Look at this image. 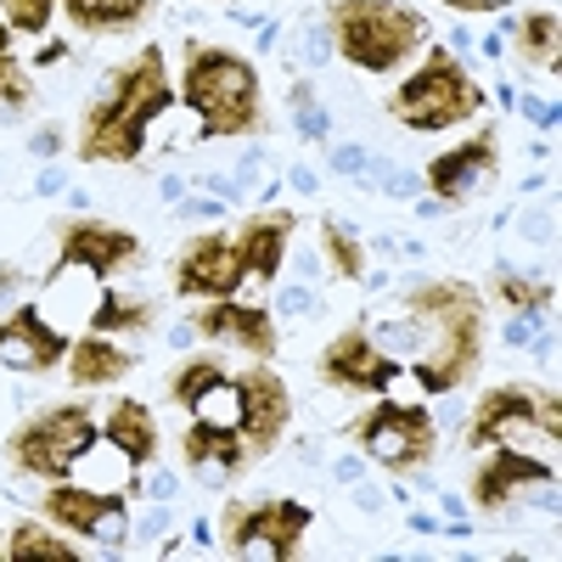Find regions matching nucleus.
<instances>
[{"mask_svg": "<svg viewBox=\"0 0 562 562\" xmlns=\"http://www.w3.org/2000/svg\"><path fill=\"white\" fill-rule=\"evenodd\" d=\"M175 108V85H169V57L164 45H140V52L108 74L97 90V102L85 108L79 124V158L85 164H135L147 147V130Z\"/></svg>", "mask_w": 562, "mask_h": 562, "instance_id": "f257e3e1", "label": "nucleus"}, {"mask_svg": "<svg viewBox=\"0 0 562 562\" xmlns=\"http://www.w3.org/2000/svg\"><path fill=\"white\" fill-rule=\"evenodd\" d=\"M326 34L333 52L360 74H400L422 45H428V18L405 0H333L326 7Z\"/></svg>", "mask_w": 562, "mask_h": 562, "instance_id": "f03ea898", "label": "nucleus"}, {"mask_svg": "<svg viewBox=\"0 0 562 562\" xmlns=\"http://www.w3.org/2000/svg\"><path fill=\"white\" fill-rule=\"evenodd\" d=\"M180 102L198 113V140L248 135L259 124V74L237 52L192 45L186 68H180Z\"/></svg>", "mask_w": 562, "mask_h": 562, "instance_id": "7ed1b4c3", "label": "nucleus"}, {"mask_svg": "<svg viewBox=\"0 0 562 562\" xmlns=\"http://www.w3.org/2000/svg\"><path fill=\"white\" fill-rule=\"evenodd\" d=\"M389 113L405 130H456V124L484 113V85L467 74L445 45H428V57H422L405 74V85L389 97Z\"/></svg>", "mask_w": 562, "mask_h": 562, "instance_id": "20e7f679", "label": "nucleus"}, {"mask_svg": "<svg viewBox=\"0 0 562 562\" xmlns=\"http://www.w3.org/2000/svg\"><path fill=\"white\" fill-rule=\"evenodd\" d=\"M102 439L97 428V416H90V405H45L34 411L29 422H18L12 439H7V461L18 467V473L29 479H68L74 473V461Z\"/></svg>", "mask_w": 562, "mask_h": 562, "instance_id": "39448f33", "label": "nucleus"}, {"mask_svg": "<svg viewBox=\"0 0 562 562\" xmlns=\"http://www.w3.org/2000/svg\"><path fill=\"white\" fill-rule=\"evenodd\" d=\"M310 524H315V512H310L304 501L270 495V501H225L220 535H225V551H231V557L293 562V557H299V540L310 535Z\"/></svg>", "mask_w": 562, "mask_h": 562, "instance_id": "423d86ee", "label": "nucleus"}, {"mask_svg": "<svg viewBox=\"0 0 562 562\" xmlns=\"http://www.w3.org/2000/svg\"><path fill=\"white\" fill-rule=\"evenodd\" d=\"M355 445L389 467V473H422L439 450V428L428 405H400V400H378L366 411V422H355Z\"/></svg>", "mask_w": 562, "mask_h": 562, "instance_id": "0eeeda50", "label": "nucleus"}, {"mask_svg": "<svg viewBox=\"0 0 562 562\" xmlns=\"http://www.w3.org/2000/svg\"><path fill=\"white\" fill-rule=\"evenodd\" d=\"M45 501V518L68 535H85V540H102L108 551H119L130 540V501L124 490H90V484H74V479H57Z\"/></svg>", "mask_w": 562, "mask_h": 562, "instance_id": "6e6552de", "label": "nucleus"}, {"mask_svg": "<svg viewBox=\"0 0 562 562\" xmlns=\"http://www.w3.org/2000/svg\"><path fill=\"white\" fill-rule=\"evenodd\" d=\"M321 378L344 394H389L405 378V366L394 355H383L366 326H344V333L321 349Z\"/></svg>", "mask_w": 562, "mask_h": 562, "instance_id": "1a4fd4ad", "label": "nucleus"}, {"mask_svg": "<svg viewBox=\"0 0 562 562\" xmlns=\"http://www.w3.org/2000/svg\"><path fill=\"white\" fill-rule=\"evenodd\" d=\"M243 281H248V270L237 259V237H225V231H198L175 254V293L180 299H237Z\"/></svg>", "mask_w": 562, "mask_h": 562, "instance_id": "9d476101", "label": "nucleus"}, {"mask_svg": "<svg viewBox=\"0 0 562 562\" xmlns=\"http://www.w3.org/2000/svg\"><path fill=\"white\" fill-rule=\"evenodd\" d=\"M237 394H243V422H237V434H243L248 456L276 450L281 434H288V422H293V394H288V383L276 378V366H270V360L243 366V371H237Z\"/></svg>", "mask_w": 562, "mask_h": 562, "instance_id": "9b49d317", "label": "nucleus"}, {"mask_svg": "<svg viewBox=\"0 0 562 562\" xmlns=\"http://www.w3.org/2000/svg\"><path fill=\"white\" fill-rule=\"evenodd\" d=\"M140 259V237L119 231L108 220H63V243H57V270H79V276H119L124 265Z\"/></svg>", "mask_w": 562, "mask_h": 562, "instance_id": "f8f14e48", "label": "nucleus"}, {"mask_svg": "<svg viewBox=\"0 0 562 562\" xmlns=\"http://www.w3.org/2000/svg\"><path fill=\"white\" fill-rule=\"evenodd\" d=\"M551 445L535 422V394L529 389H490L479 405H473V422H467V445L473 450H490V445H512V450H529V445Z\"/></svg>", "mask_w": 562, "mask_h": 562, "instance_id": "ddd939ff", "label": "nucleus"}, {"mask_svg": "<svg viewBox=\"0 0 562 562\" xmlns=\"http://www.w3.org/2000/svg\"><path fill=\"white\" fill-rule=\"evenodd\" d=\"M479 360H484V315L439 326L434 355H428V360H416V366H405V371H411V378L428 389V394H450V389H461L467 378H473Z\"/></svg>", "mask_w": 562, "mask_h": 562, "instance_id": "4468645a", "label": "nucleus"}, {"mask_svg": "<svg viewBox=\"0 0 562 562\" xmlns=\"http://www.w3.org/2000/svg\"><path fill=\"white\" fill-rule=\"evenodd\" d=\"M192 333L209 338V344H231L254 360H276V349H281L270 310L237 304V299H209V310H198V321H192Z\"/></svg>", "mask_w": 562, "mask_h": 562, "instance_id": "2eb2a0df", "label": "nucleus"}, {"mask_svg": "<svg viewBox=\"0 0 562 562\" xmlns=\"http://www.w3.org/2000/svg\"><path fill=\"white\" fill-rule=\"evenodd\" d=\"M535 484H557V467L551 461H540L535 450L490 445V456L479 461V473H473V501L484 512H501L518 490H535Z\"/></svg>", "mask_w": 562, "mask_h": 562, "instance_id": "dca6fc26", "label": "nucleus"}, {"mask_svg": "<svg viewBox=\"0 0 562 562\" xmlns=\"http://www.w3.org/2000/svg\"><path fill=\"white\" fill-rule=\"evenodd\" d=\"M495 169H501V140H495V130H484V135H473V140H461V147L439 153L422 180H428V192H434L439 203H461L473 186L495 180Z\"/></svg>", "mask_w": 562, "mask_h": 562, "instance_id": "f3484780", "label": "nucleus"}, {"mask_svg": "<svg viewBox=\"0 0 562 562\" xmlns=\"http://www.w3.org/2000/svg\"><path fill=\"white\" fill-rule=\"evenodd\" d=\"M57 360H68V338L34 304H23V310H12L7 321H0V366H12V371H52Z\"/></svg>", "mask_w": 562, "mask_h": 562, "instance_id": "a211bd4d", "label": "nucleus"}, {"mask_svg": "<svg viewBox=\"0 0 562 562\" xmlns=\"http://www.w3.org/2000/svg\"><path fill=\"white\" fill-rule=\"evenodd\" d=\"M293 225H299V220H293L288 209H265V214H254V220L237 231V259H243V270H248L254 281H276L281 259H288Z\"/></svg>", "mask_w": 562, "mask_h": 562, "instance_id": "6ab92c4d", "label": "nucleus"}, {"mask_svg": "<svg viewBox=\"0 0 562 562\" xmlns=\"http://www.w3.org/2000/svg\"><path fill=\"white\" fill-rule=\"evenodd\" d=\"M180 456L203 479H231V473H243V467H248L243 434L237 428H220V422H192L186 439H180Z\"/></svg>", "mask_w": 562, "mask_h": 562, "instance_id": "aec40b11", "label": "nucleus"}, {"mask_svg": "<svg viewBox=\"0 0 562 562\" xmlns=\"http://www.w3.org/2000/svg\"><path fill=\"white\" fill-rule=\"evenodd\" d=\"M405 315L411 321H428V326H450V321L484 315V299H479V288H467V281L434 276V281H416V288L405 293Z\"/></svg>", "mask_w": 562, "mask_h": 562, "instance_id": "412c9836", "label": "nucleus"}, {"mask_svg": "<svg viewBox=\"0 0 562 562\" xmlns=\"http://www.w3.org/2000/svg\"><path fill=\"white\" fill-rule=\"evenodd\" d=\"M108 445H119L124 456H130V467L140 473L153 456H158V422H153V411L147 405H135V400H113V411H108Z\"/></svg>", "mask_w": 562, "mask_h": 562, "instance_id": "4be33fe9", "label": "nucleus"}, {"mask_svg": "<svg viewBox=\"0 0 562 562\" xmlns=\"http://www.w3.org/2000/svg\"><path fill=\"white\" fill-rule=\"evenodd\" d=\"M130 366H135V360H130L119 344H108V333H85V338L68 349V378H74V389H102V383H119Z\"/></svg>", "mask_w": 562, "mask_h": 562, "instance_id": "5701e85b", "label": "nucleus"}, {"mask_svg": "<svg viewBox=\"0 0 562 562\" xmlns=\"http://www.w3.org/2000/svg\"><path fill=\"white\" fill-rule=\"evenodd\" d=\"M79 34H124L153 12V0H57Z\"/></svg>", "mask_w": 562, "mask_h": 562, "instance_id": "b1692460", "label": "nucleus"}, {"mask_svg": "<svg viewBox=\"0 0 562 562\" xmlns=\"http://www.w3.org/2000/svg\"><path fill=\"white\" fill-rule=\"evenodd\" d=\"M7 557H12V562H74L79 551L57 535L52 518H29V524H18V529L7 535Z\"/></svg>", "mask_w": 562, "mask_h": 562, "instance_id": "393cba45", "label": "nucleus"}, {"mask_svg": "<svg viewBox=\"0 0 562 562\" xmlns=\"http://www.w3.org/2000/svg\"><path fill=\"white\" fill-rule=\"evenodd\" d=\"M557 45H562V18L551 7H535V12L518 18V52H524L529 68L557 74Z\"/></svg>", "mask_w": 562, "mask_h": 562, "instance_id": "a878e982", "label": "nucleus"}, {"mask_svg": "<svg viewBox=\"0 0 562 562\" xmlns=\"http://www.w3.org/2000/svg\"><path fill=\"white\" fill-rule=\"evenodd\" d=\"M153 326V304L147 299H124V293H102L90 310V333H147Z\"/></svg>", "mask_w": 562, "mask_h": 562, "instance_id": "bb28decb", "label": "nucleus"}, {"mask_svg": "<svg viewBox=\"0 0 562 562\" xmlns=\"http://www.w3.org/2000/svg\"><path fill=\"white\" fill-rule=\"evenodd\" d=\"M551 281H535V276H518V270H495V304H506L512 315H540L551 310Z\"/></svg>", "mask_w": 562, "mask_h": 562, "instance_id": "cd10ccee", "label": "nucleus"}, {"mask_svg": "<svg viewBox=\"0 0 562 562\" xmlns=\"http://www.w3.org/2000/svg\"><path fill=\"white\" fill-rule=\"evenodd\" d=\"M321 254H326V265H333V276H344V281H360L366 276V248H360V237H355L344 220H326L321 225Z\"/></svg>", "mask_w": 562, "mask_h": 562, "instance_id": "c85d7f7f", "label": "nucleus"}, {"mask_svg": "<svg viewBox=\"0 0 562 562\" xmlns=\"http://www.w3.org/2000/svg\"><path fill=\"white\" fill-rule=\"evenodd\" d=\"M225 378H231V371H225L220 360H209V355H203V360H186V366L175 371V378H169V394H175V405H180V411H192V405H198L209 389H220Z\"/></svg>", "mask_w": 562, "mask_h": 562, "instance_id": "c756f323", "label": "nucleus"}, {"mask_svg": "<svg viewBox=\"0 0 562 562\" xmlns=\"http://www.w3.org/2000/svg\"><path fill=\"white\" fill-rule=\"evenodd\" d=\"M0 18L12 34H45L57 18V0H0Z\"/></svg>", "mask_w": 562, "mask_h": 562, "instance_id": "7c9ffc66", "label": "nucleus"}, {"mask_svg": "<svg viewBox=\"0 0 562 562\" xmlns=\"http://www.w3.org/2000/svg\"><path fill=\"white\" fill-rule=\"evenodd\" d=\"M34 102V79H29V68L7 52L0 57V113H18V108H29Z\"/></svg>", "mask_w": 562, "mask_h": 562, "instance_id": "2f4dec72", "label": "nucleus"}, {"mask_svg": "<svg viewBox=\"0 0 562 562\" xmlns=\"http://www.w3.org/2000/svg\"><path fill=\"white\" fill-rule=\"evenodd\" d=\"M445 7H450V12H501L506 0H445Z\"/></svg>", "mask_w": 562, "mask_h": 562, "instance_id": "473e14b6", "label": "nucleus"}, {"mask_svg": "<svg viewBox=\"0 0 562 562\" xmlns=\"http://www.w3.org/2000/svg\"><path fill=\"white\" fill-rule=\"evenodd\" d=\"M12 52V29H7V18H0V57Z\"/></svg>", "mask_w": 562, "mask_h": 562, "instance_id": "72a5a7b5", "label": "nucleus"}]
</instances>
